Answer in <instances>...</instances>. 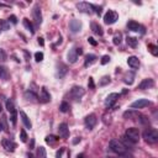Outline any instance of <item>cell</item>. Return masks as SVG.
<instances>
[{
  "instance_id": "obj_1",
  "label": "cell",
  "mask_w": 158,
  "mask_h": 158,
  "mask_svg": "<svg viewBox=\"0 0 158 158\" xmlns=\"http://www.w3.org/2000/svg\"><path fill=\"white\" fill-rule=\"evenodd\" d=\"M142 136H143V138H144V141L147 143L153 144V143H157L158 142V132H157L156 128H146L143 131Z\"/></svg>"
},
{
  "instance_id": "obj_2",
  "label": "cell",
  "mask_w": 158,
  "mask_h": 158,
  "mask_svg": "<svg viewBox=\"0 0 158 158\" xmlns=\"http://www.w3.org/2000/svg\"><path fill=\"white\" fill-rule=\"evenodd\" d=\"M109 147H110V149H111L114 153H117V154H122V153L127 152L126 146H125L120 140H111L110 143H109Z\"/></svg>"
},
{
  "instance_id": "obj_3",
  "label": "cell",
  "mask_w": 158,
  "mask_h": 158,
  "mask_svg": "<svg viewBox=\"0 0 158 158\" xmlns=\"http://www.w3.org/2000/svg\"><path fill=\"white\" fill-rule=\"evenodd\" d=\"M125 137H126L128 141H131L133 144L137 143V142L140 141V131H138V128H136V127H130V128H127L126 132H125Z\"/></svg>"
},
{
  "instance_id": "obj_4",
  "label": "cell",
  "mask_w": 158,
  "mask_h": 158,
  "mask_svg": "<svg viewBox=\"0 0 158 158\" xmlns=\"http://www.w3.org/2000/svg\"><path fill=\"white\" fill-rule=\"evenodd\" d=\"M117 19H119V15H117V13L114 11V10H109V11L104 15V22H105L106 25H113V24H115V22L117 21Z\"/></svg>"
},
{
  "instance_id": "obj_5",
  "label": "cell",
  "mask_w": 158,
  "mask_h": 158,
  "mask_svg": "<svg viewBox=\"0 0 158 158\" xmlns=\"http://www.w3.org/2000/svg\"><path fill=\"white\" fill-rule=\"evenodd\" d=\"M85 94V92H84V89L82 88V87H73L72 89H70V93H69V95H70V98L72 99H74V100H79L83 95Z\"/></svg>"
},
{
  "instance_id": "obj_6",
  "label": "cell",
  "mask_w": 158,
  "mask_h": 158,
  "mask_svg": "<svg viewBox=\"0 0 158 158\" xmlns=\"http://www.w3.org/2000/svg\"><path fill=\"white\" fill-rule=\"evenodd\" d=\"M97 122H98V119H97V115L95 114H90V115H88L84 119V124H85V127L88 130H93L95 127Z\"/></svg>"
},
{
  "instance_id": "obj_7",
  "label": "cell",
  "mask_w": 158,
  "mask_h": 158,
  "mask_svg": "<svg viewBox=\"0 0 158 158\" xmlns=\"http://www.w3.org/2000/svg\"><path fill=\"white\" fill-rule=\"evenodd\" d=\"M148 105H151L149 100H147V99H138V100H136V101H133L131 104V109H135V110L136 109H143V108H146Z\"/></svg>"
},
{
  "instance_id": "obj_8",
  "label": "cell",
  "mask_w": 158,
  "mask_h": 158,
  "mask_svg": "<svg viewBox=\"0 0 158 158\" xmlns=\"http://www.w3.org/2000/svg\"><path fill=\"white\" fill-rule=\"evenodd\" d=\"M77 8L79 11L82 13H85V14H90L92 10H93V4H89V3H85V2H82V3H78L77 4Z\"/></svg>"
},
{
  "instance_id": "obj_9",
  "label": "cell",
  "mask_w": 158,
  "mask_h": 158,
  "mask_svg": "<svg viewBox=\"0 0 158 158\" xmlns=\"http://www.w3.org/2000/svg\"><path fill=\"white\" fill-rule=\"evenodd\" d=\"M2 144H3V147H4L8 152H14L15 148H16V143L13 142V141L9 140V138H4V140L2 141Z\"/></svg>"
},
{
  "instance_id": "obj_10",
  "label": "cell",
  "mask_w": 158,
  "mask_h": 158,
  "mask_svg": "<svg viewBox=\"0 0 158 158\" xmlns=\"http://www.w3.org/2000/svg\"><path fill=\"white\" fill-rule=\"evenodd\" d=\"M154 85V82H153V79L151 78H147V79H143V81L138 84V89L141 90H146V89H149Z\"/></svg>"
},
{
  "instance_id": "obj_11",
  "label": "cell",
  "mask_w": 158,
  "mask_h": 158,
  "mask_svg": "<svg viewBox=\"0 0 158 158\" xmlns=\"http://www.w3.org/2000/svg\"><path fill=\"white\" fill-rule=\"evenodd\" d=\"M58 133H59V136H61L62 138H64V140L69 137V128H68V125H67L65 122H63V124L59 125V127H58Z\"/></svg>"
},
{
  "instance_id": "obj_12",
  "label": "cell",
  "mask_w": 158,
  "mask_h": 158,
  "mask_svg": "<svg viewBox=\"0 0 158 158\" xmlns=\"http://www.w3.org/2000/svg\"><path fill=\"white\" fill-rule=\"evenodd\" d=\"M117 99H119V94H117V93H111V94H109V95L106 97V99H105V105H106L108 108H110V106H113V105L116 103Z\"/></svg>"
},
{
  "instance_id": "obj_13",
  "label": "cell",
  "mask_w": 158,
  "mask_h": 158,
  "mask_svg": "<svg viewBox=\"0 0 158 158\" xmlns=\"http://www.w3.org/2000/svg\"><path fill=\"white\" fill-rule=\"evenodd\" d=\"M38 99H40V101L43 103V104L51 101V95H49V93L47 92V89H46L45 87L41 89V94H40V98H38Z\"/></svg>"
},
{
  "instance_id": "obj_14",
  "label": "cell",
  "mask_w": 158,
  "mask_h": 158,
  "mask_svg": "<svg viewBox=\"0 0 158 158\" xmlns=\"http://www.w3.org/2000/svg\"><path fill=\"white\" fill-rule=\"evenodd\" d=\"M69 29H70V31L73 32V34H77V32H79L82 30V24L79 22L78 20H72L70 22H69Z\"/></svg>"
},
{
  "instance_id": "obj_15",
  "label": "cell",
  "mask_w": 158,
  "mask_h": 158,
  "mask_svg": "<svg viewBox=\"0 0 158 158\" xmlns=\"http://www.w3.org/2000/svg\"><path fill=\"white\" fill-rule=\"evenodd\" d=\"M32 15H34L36 25H41V22H42V14H41V9L38 6H35V9L32 10Z\"/></svg>"
},
{
  "instance_id": "obj_16",
  "label": "cell",
  "mask_w": 158,
  "mask_h": 158,
  "mask_svg": "<svg viewBox=\"0 0 158 158\" xmlns=\"http://www.w3.org/2000/svg\"><path fill=\"white\" fill-rule=\"evenodd\" d=\"M127 64L132 68V69H138L140 68V61L136 56H131L127 58Z\"/></svg>"
},
{
  "instance_id": "obj_17",
  "label": "cell",
  "mask_w": 158,
  "mask_h": 158,
  "mask_svg": "<svg viewBox=\"0 0 158 158\" xmlns=\"http://www.w3.org/2000/svg\"><path fill=\"white\" fill-rule=\"evenodd\" d=\"M68 72V67L63 63H58L57 64V77L58 78H63Z\"/></svg>"
},
{
  "instance_id": "obj_18",
  "label": "cell",
  "mask_w": 158,
  "mask_h": 158,
  "mask_svg": "<svg viewBox=\"0 0 158 158\" xmlns=\"http://www.w3.org/2000/svg\"><path fill=\"white\" fill-rule=\"evenodd\" d=\"M138 116H140V113L136 111L135 109H131V110H127V111L124 113V117H125V119H131V120H133V119H138Z\"/></svg>"
},
{
  "instance_id": "obj_19",
  "label": "cell",
  "mask_w": 158,
  "mask_h": 158,
  "mask_svg": "<svg viewBox=\"0 0 158 158\" xmlns=\"http://www.w3.org/2000/svg\"><path fill=\"white\" fill-rule=\"evenodd\" d=\"M20 117H21V121H22V124H24V126H25L26 128H32V124H31L29 116H27L24 111H20Z\"/></svg>"
},
{
  "instance_id": "obj_20",
  "label": "cell",
  "mask_w": 158,
  "mask_h": 158,
  "mask_svg": "<svg viewBox=\"0 0 158 158\" xmlns=\"http://www.w3.org/2000/svg\"><path fill=\"white\" fill-rule=\"evenodd\" d=\"M67 58H68V62H69V63H75V62H77L78 54H77L75 48L69 49V52H68V54H67Z\"/></svg>"
},
{
  "instance_id": "obj_21",
  "label": "cell",
  "mask_w": 158,
  "mask_h": 158,
  "mask_svg": "<svg viewBox=\"0 0 158 158\" xmlns=\"http://www.w3.org/2000/svg\"><path fill=\"white\" fill-rule=\"evenodd\" d=\"M97 59H98V57H97L95 54L89 53V54H87V56H85V62H84V65H85V67H89V65H92L93 63H95V62H97Z\"/></svg>"
},
{
  "instance_id": "obj_22",
  "label": "cell",
  "mask_w": 158,
  "mask_h": 158,
  "mask_svg": "<svg viewBox=\"0 0 158 158\" xmlns=\"http://www.w3.org/2000/svg\"><path fill=\"white\" fill-rule=\"evenodd\" d=\"M92 30H93V32L94 34H97V35H99V36H103L104 35V31H103V27L99 25V24H97V22H92Z\"/></svg>"
},
{
  "instance_id": "obj_23",
  "label": "cell",
  "mask_w": 158,
  "mask_h": 158,
  "mask_svg": "<svg viewBox=\"0 0 158 158\" xmlns=\"http://www.w3.org/2000/svg\"><path fill=\"white\" fill-rule=\"evenodd\" d=\"M25 98H26L27 100H30V101H37V99H38V97H37L32 90H27V92L25 93Z\"/></svg>"
},
{
  "instance_id": "obj_24",
  "label": "cell",
  "mask_w": 158,
  "mask_h": 158,
  "mask_svg": "<svg viewBox=\"0 0 158 158\" xmlns=\"http://www.w3.org/2000/svg\"><path fill=\"white\" fill-rule=\"evenodd\" d=\"M127 29H128L130 31H138L140 25H138V22H136V21L131 20V21H128V22H127Z\"/></svg>"
},
{
  "instance_id": "obj_25",
  "label": "cell",
  "mask_w": 158,
  "mask_h": 158,
  "mask_svg": "<svg viewBox=\"0 0 158 158\" xmlns=\"http://www.w3.org/2000/svg\"><path fill=\"white\" fill-rule=\"evenodd\" d=\"M0 79H3V81H8L9 79V72L5 67H0Z\"/></svg>"
},
{
  "instance_id": "obj_26",
  "label": "cell",
  "mask_w": 158,
  "mask_h": 158,
  "mask_svg": "<svg viewBox=\"0 0 158 158\" xmlns=\"http://www.w3.org/2000/svg\"><path fill=\"white\" fill-rule=\"evenodd\" d=\"M22 24H24V26L31 32V34H35V29H34V26H32V24L29 21V19H24V21H22Z\"/></svg>"
},
{
  "instance_id": "obj_27",
  "label": "cell",
  "mask_w": 158,
  "mask_h": 158,
  "mask_svg": "<svg viewBox=\"0 0 158 158\" xmlns=\"http://www.w3.org/2000/svg\"><path fill=\"white\" fill-rule=\"evenodd\" d=\"M37 158H47V153H46V148L45 147H38L37 149Z\"/></svg>"
},
{
  "instance_id": "obj_28",
  "label": "cell",
  "mask_w": 158,
  "mask_h": 158,
  "mask_svg": "<svg viewBox=\"0 0 158 158\" xmlns=\"http://www.w3.org/2000/svg\"><path fill=\"white\" fill-rule=\"evenodd\" d=\"M126 42H127V45L128 46H131V47H137V43H138V41H137V38H135V37H127L126 38Z\"/></svg>"
},
{
  "instance_id": "obj_29",
  "label": "cell",
  "mask_w": 158,
  "mask_h": 158,
  "mask_svg": "<svg viewBox=\"0 0 158 158\" xmlns=\"http://www.w3.org/2000/svg\"><path fill=\"white\" fill-rule=\"evenodd\" d=\"M6 110H8L9 113H13L14 110H16V109H15V105H14V101H13L11 99L6 100Z\"/></svg>"
},
{
  "instance_id": "obj_30",
  "label": "cell",
  "mask_w": 158,
  "mask_h": 158,
  "mask_svg": "<svg viewBox=\"0 0 158 158\" xmlns=\"http://www.w3.org/2000/svg\"><path fill=\"white\" fill-rule=\"evenodd\" d=\"M10 29V24L6 20H2L0 19V30H9Z\"/></svg>"
},
{
  "instance_id": "obj_31",
  "label": "cell",
  "mask_w": 158,
  "mask_h": 158,
  "mask_svg": "<svg viewBox=\"0 0 158 158\" xmlns=\"http://www.w3.org/2000/svg\"><path fill=\"white\" fill-rule=\"evenodd\" d=\"M69 109H70V106H69V104H68L67 101H63V103L61 104V106H59L61 113H68V111H69Z\"/></svg>"
},
{
  "instance_id": "obj_32",
  "label": "cell",
  "mask_w": 158,
  "mask_h": 158,
  "mask_svg": "<svg viewBox=\"0 0 158 158\" xmlns=\"http://www.w3.org/2000/svg\"><path fill=\"white\" fill-rule=\"evenodd\" d=\"M148 49H149V52H151L153 56H157V54H158V47H157L156 45L149 43V45H148Z\"/></svg>"
},
{
  "instance_id": "obj_33",
  "label": "cell",
  "mask_w": 158,
  "mask_h": 158,
  "mask_svg": "<svg viewBox=\"0 0 158 158\" xmlns=\"http://www.w3.org/2000/svg\"><path fill=\"white\" fill-rule=\"evenodd\" d=\"M16 120H18V111L14 110L13 113H10V121H11V124H13L14 126L16 125Z\"/></svg>"
},
{
  "instance_id": "obj_34",
  "label": "cell",
  "mask_w": 158,
  "mask_h": 158,
  "mask_svg": "<svg viewBox=\"0 0 158 158\" xmlns=\"http://www.w3.org/2000/svg\"><path fill=\"white\" fill-rule=\"evenodd\" d=\"M121 41H122V35H121V34H116V35L114 36V38H113L114 45H120Z\"/></svg>"
},
{
  "instance_id": "obj_35",
  "label": "cell",
  "mask_w": 158,
  "mask_h": 158,
  "mask_svg": "<svg viewBox=\"0 0 158 158\" xmlns=\"http://www.w3.org/2000/svg\"><path fill=\"white\" fill-rule=\"evenodd\" d=\"M109 83H110V77L105 75V77L101 78V81H100L99 85H100V87H104V85H106V84H109Z\"/></svg>"
},
{
  "instance_id": "obj_36",
  "label": "cell",
  "mask_w": 158,
  "mask_h": 158,
  "mask_svg": "<svg viewBox=\"0 0 158 158\" xmlns=\"http://www.w3.org/2000/svg\"><path fill=\"white\" fill-rule=\"evenodd\" d=\"M57 140H58V138H57L56 136H47V137H46V142H47L48 144H53Z\"/></svg>"
},
{
  "instance_id": "obj_37",
  "label": "cell",
  "mask_w": 158,
  "mask_h": 158,
  "mask_svg": "<svg viewBox=\"0 0 158 158\" xmlns=\"http://www.w3.org/2000/svg\"><path fill=\"white\" fill-rule=\"evenodd\" d=\"M121 142H122V143H124V144L126 146V148H127V149H128V147H132V146H133V143H132L131 141H128V140H127V138H126L125 136L122 137V140H121Z\"/></svg>"
},
{
  "instance_id": "obj_38",
  "label": "cell",
  "mask_w": 158,
  "mask_h": 158,
  "mask_svg": "<svg viewBox=\"0 0 158 158\" xmlns=\"http://www.w3.org/2000/svg\"><path fill=\"white\" fill-rule=\"evenodd\" d=\"M20 140H21V142H26L27 141V135H26L25 130H21L20 131Z\"/></svg>"
},
{
  "instance_id": "obj_39",
  "label": "cell",
  "mask_w": 158,
  "mask_h": 158,
  "mask_svg": "<svg viewBox=\"0 0 158 158\" xmlns=\"http://www.w3.org/2000/svg\"><path fill=\"white\" fill-rule=\"evenodd\" d=\"M6 61V53L3 48H0V62H5Z\"/></svg>"
},
{
  "instance_id": "obj_40",
  "label": "cell",
  "mask_w": 158,
  "mask_h": 158,
  "mask_svg": "<svg viewBox=\"0 0 158 158\" xmlns=\"http://www.w3.org/2000/svg\"><path fill=\"white\" fill-rule=\"evenodd\" d=\"M35 59H36L37 62L43 61V53H42V52H36V53H35Z\"/></svg>"
},
{
  "instance_id": "obj_41",
  "label": "cell",
  "mask_w": 158,
  "mask_h": 158,
  "mask_svg": "<svg viewBox=\"0 0 158 158\" xmlns=\"http://www.w3.org/2000/svg\"><path fill=\"white\" fill-rule=\"evenodd\" d=\"M109 62H110V57H109V56H103V58H101L100 63L104 65V64H108Z\"/></svg>"
},
{
  "instance_id": "obj_42",
  "label": "cell",
  "mask_w": 158,
  "mask_h": 158,
  "mask_svg": "<svg viewBox=\"0 0 158 158\" xmlns=\"http://www.w3.org/2000/svg\"><path fill=\"white\" fill-rule=\"evenodd\" d=\"M119 158H135L131 153H128V152H125V153H122V154H119Z\"/></svg>"
},
{
  "instance_id": "obj_43",
  "label": "cell",
  "mask_w": 158,
  "mask_h": 158,
  "mask_svg": "<svg viewBox=\"0 0 158 158\" xmlns=\"http://www.w3.org/2000/svg\"><path fill=\"white\" fill-rule=\"evenodd\" d=\"M93 10H95V13L100 16L101 15V6H95V5H93Z\"/></svg>"
},
{
  "instance_id": "obj_44",
  "label": "cell",
  "mask_w": 158,
  "mask_h": 158,
  "mask_svg": "<svg viewBox=\"0 0 158 158\" xmlns=\"http://www.w3.org/2000/svg\"><path fill=\"white\" fill-rule=\"evenodd\" d=\"M2 125H3V128H5L8 131V124H6V117L5 116H3V119H2Z\"/></svg>"
},
{
  "instance_id": "obj_45",
  "label": "cell",
  "mask_w": 158,
  "mask_h": 158,
  "mask_svg": "<svg viewBox=\"0 0 158 158\" xmlns=\"http://www.w3.org/2000/svg\"><path fill=\"white\" fill-rule=\"evenodd\" d=\"M88 85H89V89H94V88H95V84H94V81H93V78H89Z\"/></svg>"
},
{
  "instance_id": "obj_46",
  "label": "cell",
  "mask_w": 158,
  "mask_h": 158,
  "mask_svg": "<svg viewBox=\"0 0 158 158\" xmlns=\"http://www.w3.org/2000/svg\"><path fill=\"white\" fill-rule=\"evenodd\" d=\"M88 42H89L92 46H97V45H98V42H97V41H95L93 37H89V38H88Z\"/></svg>"
},
{
  "instance_id": "obj_47",
  "label": "cell",
  "mask_w": 158,
  "mask_h": 158,
  "mask_svg": "<svg viewBox=\"0 0 158 158\" xmlns=\"http://www.w3.org/2000/svg\"><path fill=\"white\" fill-rule=\"evenodd\" d=\"M63 152H64V148H59V151H58V152H57V154H56V158H62Z\"/></svg>"
},
{
  "instance_id": "obj_48",
  "label": "cell",
  "mask_w": 158,
  "mask_h": 158,
  "mask_svg": "<svg viewBox=\"0 0 158 158\" xmlns=\"http://www.w3.org/2000/svg\"><path fill=\"white\" fill-rule=\"evenodd\" d=\"M9 20H10L13 24H18V19H16V16H15V15H11Z\"/></svg>"
},
{
  "instance_id": "obj_49",
  "label": "cell",
  "mask_w": 158,
  "mask_h": 158,
  "mask_svg": "<svg viewBox=\"0 0 158 158\" xmlns=\"http://www.w3.org/2000/svg\"><path fill=\"white\" fill-rule=\"evenodd\" d=\"M75 51H77V54H78V56L83 54V49H82V48H75Z\"/></svg>"
},
{
  "instance_id": "obj_50",
  "label": "cell",
  "mask_w": 158,
  "mask_h": 158,
  "mask_svg": "<svg viewBox=\"0 0 158 158\" xmlns=\"http://www.w3.org/2000/svg\"><path fill=\"white\" fill-rule=\"evenodd\" d=\"M24 53H25V58H26V61H29V59H30V54H29V52H27L26 49H24Z\"/></svg>"
},
{
  "instance_id": "obj_51",
  "label": "cell",
  "mask_w": 158,
  "mask_h": 158,
  "mask_svg": "<svg viewBox=\"0 0 158 158\" xmlns=\"http://www.w3.org/2000/svg\"><path fill=\"white\" fill-rule=\"evenodd\" d=\"M38 43H40L41 46H43V45H45V42H43V38H42V37H40V38H38Z\"/></svg>"
},
{
  "instance_id": "obj_52",
  "label": "cell",
  "mask_w": 158,
  "mask_h": 158,
  "mask_svg": "<svg viewBox=\"0 0 158 158\" xmlns=\"http://www.w3.org/2000/svg\"><path fill=\"white\" fill-rule=\"evenodd\" d=\"M78 142H81V137H77V140H74V141H73V143H74V144H77Z\"/></svg>"
},
{
  "instance_id": "obj_53",
  "label": "cell",
  "mask_w": 158,
  "mask_h": 158,
  "mask_svg": "<svg viewBox=\"0 0 158 158\" xmlns=\"http://www.w3.org/2000/svg\"><path fill=\"white\" fill-rule=\"evenodd\" d=\"M34 146H35V140H31V146H30V148L32 149V148H34Z\"/></svg>"
},
{
  "instance_id": "obj_54",
  "label": "cell",
  "mask_w": 158,
  "mask_h": 158,
  "mask_svg": "<svg viewBox=\"0 0 158 158\" xmlns=\"http://www.w3.org/2000/svg\"><path fill=\"white\" fill-rule=\"evenodd\" d=\"M77 158H84V154L83 153H81V154H78V157Z\"/></svg>"
},
{
  "instance_id": "obj_55",
  "label": "cell",
  "mask_w": 158,
  "mask_h": 158,
  "mask_svg": "<svg viewBox=\"0 0 158 158\" xmlns=\"http://www.w3.org/2000/svg\"><path fill=\"white\" fill-rule=\"evenodd\" d=\"M27 158H35V157H34L31 153H27Z\"/></svg>"
},
{
  "instance_id": "obj_56",
  "label": "cell",
  "mask_w": 158,
  "mask_h": 158,
  "mask_svg": "<svg viewBox=\"0 0 158 158\" xmlns=\"http://www.w3.org/2000/svg\"><path fill=\"white\" fill-rule=\"evenodd\" d=\"M3 131V125H2V121H0V132Z\"/></svg>"
},
{
  "instance_id": "obj_57",
  "label": "cell",
  "mask_w": 158,
  "mask_h": 158,
  "mask_svg": "<svg viewBox=\"0 0 158 158\" xmlns=\"http://www.w3.org/2000/svg\"><path fill=\"white\" fill-rule=\"evenodd\" d=\"M3 111V105H2V103H0V113Z\"/></svg>"
},
{
  "instance_id": "obj_58",
  "label": "cell",
  "mask_w": 158,
  "mask_h": 158,
  "mask_svg": "<svg viewBox=\"0 0 158 158\" xmlns=\"http://www.w3.org/2000/svg\"><path fill=\"white\" fill-rule=\"evenodd\" d=\"M109 158H111V157H109Z\"/></svg>"
}]
</instances>
